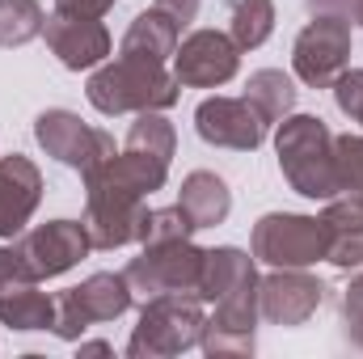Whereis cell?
Here are the masks:
<instances>
[{
  "mask_svg": "<svg viewBox=\"0 0 363 359\" xmlns=\"http://www.w3.org/2000/svg\"><path fill=\"white\" fill-rule=\"evenodd\" d=\"M313 13H338V17H355L359 0H308Z\"/></svg>",
  "mask_w": 363,
  "mask_h": 359,
  "instance_id": "obj_31",
  "label": "cell"
},
{
  "mask_svg": "<svg viewBox=\"0 0 363 359\" xmlns=\"http://www.w3.org/2000/svg\"><path fill=\"white\" fill-rule=\"evenodd\" d=\"M330 254L325 220L300 211H271L254 224V263L267 267H313Z\"/></svg>",
  "mask_w": 363,
  "mask_h": 359,
  "instance_id": "obj_7",
  "label": "cell"
},
{
  "mask_svg": "<svg viewBox=\"0 0 363 359\" xmlns=\"http://www.w3.org/2000/svg\"><path fill=\"white\" fill-rule=\"evenodd\" d=\"M60 13H77V17H106L114 9V0H55Z\"/></svg>",
  "mask_w": 363,
  "mask_h": 359,
  "instance_id": "obj_30",
  "label": "cell"
},
{
  "mask_svg": "<svg viewBox=\"0 0 363 359\" xmlns=\"http://www.w3.org/2000/svg\"><path fill=\"white\" fill-rule=\"evenodd\" d=\"M330 89H334L338 110H342L351 123H363V68H347Z\"/></svg>",
  "mask_w": 363,
  "mask_h": 359,
  "instance_id": "obj_29",
  "label": "cell"
},
{
  "mask_svg": "<svg viewBox=\"0 0 363 359\" xmlns=\"http://www.w3.org/2000/svg\"><path fill=\"white\" fill-rule=\"evenodd\" d=\"M169 178V165L157 157H144L135 148L114 153L110 161H101L93 174H85V233H89L93 250H118L140 241L144 228V194L161 190Z\"/></svg>",
  "mask_w": 363,
  "mask_h": 359,
  "instance_id": "obj_1",
  "label": "cell"
},
{
  "mask_svg": "<svg viewBox=\"0 0 363 359\" xmlns=\"http://www.w3.org/2000/svg\"><path fill=\"white\" fill-rule=\"evenodd\" d=\"M325 300V283L304 267H274L258 279V317L271 326H304Z\"/></svg>",
  "mask_w": 363,
  "mask_h": 359,
  "instance_id": "obj_10",
  "label": "cell"
},
{
  "mask_svg": "<svg viewBox=\"0 0 363 359\" xmlns=\"http://www.w3.org/2000/svg\"><path fill=\"white\" fill-rule=\"evenodd\" d=\"M342 334L355 351H363V270L342 292Z\"/></svg>",
  "mask_w": 363,
  "mask_h": 359,
  "instance_id": "obj_28",
  "label": "cell"
},
{
  "mask_svg": "<svg viewBox=\"0 0 363 359\" xmlns=\"http://www.w3.org/2000/svg\"><path fill=\"white\" fill-rule=\"evenodd\" d=\"M127 309H131V287H127L123 270H118V275L97 270L85 283L64 287V292L55 296V326H51V334L64 338V343H81V334H85L89 326L114 321V317H123Z\"/></svg>",
  "mask_w": 363,
  "mask_h": 359,
  "instance_id": "obj_6",
  "label": "cell"
},
{
  "mask_svg": "<svg viewBox=\"0 0 363 359\" xmlns=\"http://www.w3.org/2000/svg\"><path fill=\"white\" fill-rule=\"evenodd\" d=\"M47 26L38 0H0V47H26Z\"/></svg>",
  "mask_w": 363,
  "mask_h": 359,
  "instance_id": "obj_25",
  "label": "cell"
},
{
  "mask_svg": "<svg viewBox=\"0 0 363 359\" xmlns=\"http://www.w3.org/2000/svg\"><path fill=\"white\" fill-rule=\"evenodd\" d=\"M245 292H258V270L254 258L237 245H216V250H203V275H199V300H228V296H245Z\"/></svg>",
  "mask_w": 363,
  "mask_h": 359,
  "instance_id": "obj_17",
  "label": "cell"
},
{
  "mask_svg": "<svg viewBox=\"0 0 363 359\" xmlns=\"http://www.w3.org/2000/svg\"><path fill=\"white\" fill-rule=\"evenodd\" d=\"M274 34V0H228V38L241 51L262 47Z\"/></svg>",
  "mask_w": 363,
  "mask_h": 359,
  "instance_id": "obj_23",
  "label": "cell"
},
{
  "mask_svg": "<svg viewBox=\"0 0 363 359\" xmlns=\"http://www.w3.org/2000/svg\"><path fill=\"white\" fill-rule=\"evenodd\" d=\"M351 64V17L313 13V21L296 34L291 68L308 89H330Z\"/></svg>",
  "mask_w": 363,
  "mask_h": 359,
  "instance_id": "obj_8",
  "label": "cell"
},
{
  "mask_svg": "<svg viewBox=\"0 0 363 359\" xmlns=\"http://www.w3.org/2000/svg\"><path fill=\"white\" fill-rule=\"evenodd\" d=\"M355 21H359V26H363V0H359V9H355Z\"/></svg>",
  "mask_w": 363,
  "mask_h": 359,
  "instance_id": "obj_33",
  "label": "cell"
},
{
  "mask_svg": "<svg viewBox=\"0 0 363 359\" xmlns=\"http://www.w3.org/2000/svg\"><path fill=\"white\" fill-rule=\"evenodd\" d=\"M178 34H182L178 21H174L165 9L152 4V9L135 13V21L127 26L118 55H135V60H157V64H165V60H174V51H178Z\"/></svg>",
  "mask_w": 363,
  "mask_h": 359,
  "instance_id": "obj_20",
  "label": "cell"
},
{
  "mask_svg": "<svg viewBox=\"0 0 363 359\" xmlns=\"http://www.w3.org/2000/svg\"><path fill=\"white\" fill-rule=\"evenodd\" d=\"M194 131L211 148H233V153H254L267 140V123L245 97H207L194 110Z\"/></svg>",
  "mask_w": 363,
  "mask_h": 359,
  "instance_id": "obj_13",
  "label": "cell"
},
{
  "mask_svg": "<svg viewBox=\"0 0 363 359\" xmlns=\"http://www.w3.org/2000/svg\"><path fill=\"white\" fill-rule=\"evenodd\" d=\"M123 148H135V153H148L157 161H174V148H178V131L174 123L161 114V110H144L131 131H127V144Z\"/></svg>",
  "mask_w": 363,
  "mask_h": 359,
  "instance_id": "obj_24",
  "label": "cell"
},
{
  "mask_svg": "<svg viewBox=\"0 0 363 359\" xmlns=\"http://www.w3.org/2000/svg\"><path fill=\"white\" fill-rule=\"evenodd\" d=\"M43 203V174L30 157L9 153L0 157V237L26 233L30 216Z\"/></svg>",
  "mask_w": 363,
  "mask_h": 359,
  "instance_id": "obj_16",
  "label": "cell"
},
{
  "mask_svg": "<svg viewBox=\"0 0 363 359\" xmlns=\"http://www.w3.org/2000/svg\"><path fill=\"white\" fill-rule=\"evenodd\" d=\"M199 275H203V250L186 241H165V245H144L140 258L123 267V279L131 287V304H148L157 296H199Z\"/></svg>",
  "mask_w": 363,
  "mask_h": 359,
  "instance_id": "obj_5",
  "label": "cell"
},
{
  "mask_svg": "<svg viewBox=\"0 0 363 359\" xmlns=\"http://www.w3.org/2000/svg\"><path fill=\"white\" fill-rule=\"evenodd\" d=\"M81 351H85V355H110L106 343H81Z\"/></svg>",
  "mask_w": 363,
  "mask_h": 359,
  "instance_id": "obj_32",
  "label": "cell"
},
{
  "mask_svg": "<svg viewBox=\"0 0 363 359\" xmlns=\"http://www.w3.org/2000/svg\"><path fill=\"white\" fill-rule=\"evenodd\" d=\"M207 326L203 300L199 296H157L148 304H140V326L127 338V355L131 359H169L182 355L190 347H199Z\"/></svg>",
  "mask_w": 363,
  "mask_h": 359,
  "instance_id": "obj_4",
  "label": "cell"
},
{
  "mask_svg": "<svg viewBox=\"0 0 363 359\" xmlns=\"http://www.w3.org/2000/svg\"><path fill=\"white\" fill-rule=\"evenodd\" d=\"M178 207L190 216L194 228H216L233 211V190L224 186V178H216L211 170H194V174H186V182H182Z\"/></svg>",
  "mask_w": 363,
  "mask_h": 359,
  "instance_id": "obj_21",
  "label": "cell"
},
{
  "mask_svg": "<svg viewBox=\"0 0 363 359\" xmlns=\"http://www.w3.org/2000/svg\"><path fill=\"white\" fill-rule=\"evenodd\" d=\"M321 220H325V237H330L325 263H334L338 270L363 267V199L359 194L330 199Z\"/></svg>",
  "mask_w": 363,
  "mask_h": 359,
  "instance_id": "obj_19",
  "label": "cell"
},
{
  "mask_svg": "<svg viewBox=\"0 0 363 359\" xmlns=\"http://www.w3.org/2000/svg\"><path fill=\"white\" fill-rule=\"evenodd\" d=\"M194 233L190 216L182 211L178 203L174 207H157L144 216V228H140V245H165V241H186Z\"/></svg>",
  "mask_w": 363,
  "mask_h": 359,
  "instance_id": "obj_26",
  "label": "cell"
},
{
  "mask_svg": "<svg viewBox=\"0 0 363 359\" xmlns=\"http://www.w3.org/2000/svg\"><path fill=\"white\" fill-rule=\"evenodd\" d=\"M47 47L51 55L68 68V72H89L97 68L106 55H110V30L97 21V17H77V13H51L47 26Z\"/></svg>",
  "mask_w": 363,
  "mask_h": 359,
  "instance_id": "obj_14",
  "label": "cell"
},
{
  "mask_svg": "<svg viewBox=\"0 0 363 359\" xmlns=\"http://www.w3.org/2000/svg\"><path fill=\"white\" fill-rule=\"evenodd\" d=\"M241 47L220 30H194L174 51V77L190 89H220L237 77Z\"/></svg>",
  "mask_w": 363,
  "mask_h": 359,
  "instance_id": "obj_11",
  "label": "cell"
},
{
  "mask_svg": "<svg viewBox=\"0 0 363 359\" xmlns=\"http://www.w3.org/2000/svg\"><path fill=\"white\" fill-rule=\"evenodd\" d=\"M334 174L342 194L363 199V136H334Z\"/></svg>",
  "mask_w": 363,
  "mask_h": 359,
  "instance_id": "obj_27",
  "label": "cell"
},
{
  "mask_svg": "<svg viewBox=\"0 0 363 359\" xmlns=\"http://www.w3.org/2000/svg\"><path fill=\"white\" fill-rule=\"evenodd\" d=\"M34 140L43 144L47 157H55L60 165L77 170L81 178L93 174L101 161L114 157V140H110L101 127H89L81 114L60 110V106H55V110H43V114L34 118Z\"/></svg>",
  "mask_w": 363,
  "mask_h": 359,
  "instance_id": "obj_9",
  "label": "cell"
},
{
  "mask_svg": "<svg viewBox=\"0 0 363 359\" xmlns=\"http://www.w3.org/2000/svg\"><path fill=\"white\" fill-rule=\"evenodd\" d=\"M245 101L258 110L262 123H283L296 106V85L287 72L279 68H258L250 81H245Z\"/></svg>",
  "mask_w": 363,
  "mask_h": 359,
  "instance_id": "obj_22",
  "label": "cell"
},
{
  "mask_svg": "<svg viewBox=\"0 0 363 359\" xmlns=\"http://www.w3.org/2000/svg\"><path fill=\"white\" fill-rule=\"evenodd\" d=\"M199 347L211 359L216 355H254V347H258V292L220 300L216 313L203 326Z\"/></svg>",
  "mask_w": 363,
  "mask_h": 359,
  "instance_id": "obj_15",
  "label": "cell"
},
{
  "mask_svg": "<svg viewBox=\"0 0 363 359\" xmlns=\"http://www.w3.org/2000/svg\"><path fill=\"white\" fill-rule=\"evenodd\" d=\"M93 110L101 114H144V110H169L182 97V81L157 60H135L118 55L114 64H97L89 77Z\"/></svg>",
  "mask_w": 363,
  "mask_h": 359,
  "instance_id": "obj_2",
  "label": "cell"
},
{
  "mask_svg": "<svg viewBox=\"0 0 363 359\" xmlns=\"http://www.w3.org/2000/svg\"><path fill=\"white\" fill-rule=\"evenodd\" d=\"M0 326H9V330H51L55 326V296H47L34 275L4 279L0 283Z\"/></svg>",
  "mask_w": 363,
  "mask_h": 359,
  "instance_id": "obj_18",
  "label": "cell"
},
{
  "mask_svg": "<svg viewBox=\"0 0 363 359\" xmlns=\"http://www.w3.org/2000/svg\"><path fill=\"white\" fill-rule=\"evenodd\" d=\"M279 170L304 199H334L338 174H334V131L317 114H287L274 136Z\"/></svg>",
  "mask_w": 363,
  "mask_h": 359,
  "instance_id": "obj_3",
  "label": "cell"
},
{
  "mask_svg": "<svg viewBox=\"0 0 363 359\" xmlns=\"http://www.w3.org/2000/svg\"><path fill=\"white\" fill-rule=\"evenodd\" d=\"M89 250L93 241L81 220H51V224L30 228V233H17V254L26 258V267L34 270L38 283L72 270Z\"/></svg>",
  "mask_w": 363,
  "mask_h": 359,
  "instance_id": "obj_12",
  "label": "cell"
}]
</instances>
